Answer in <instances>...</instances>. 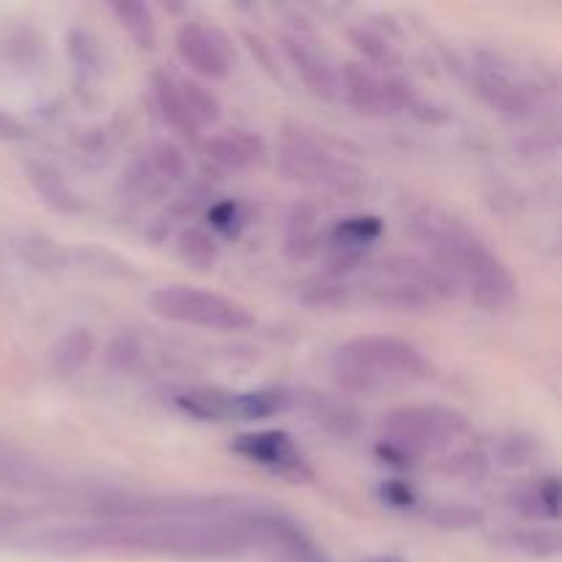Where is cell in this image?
Segmentation results:
<instances>
[{
	"label": "cell",
	"mask_w": 562,
	"mask_h": 562,
	"mask_svg": "<svg viewBox=\"0 0 562 562\" xmlns=\"http://www.w3.org/2000/svg\"><path fill=\"white\" fill-rule=\"evenodd\" d=\"M360 294L371 305L398 313H428L439 300L453 296L448 280L431 263L412 258H387L366 269Z\"/></svg>",
	"instance_id": "277c9868"
},
{
	"label": "cell",
	"mask_w": 562,
	"mask_h": 562,
	"mask_svg": "<svg viewBox=\"0 0 562 562\" xmlns=\"http://www.w3.org/2000/svg\"><path fill=\"white\" fill-rule=\"evenodd\" d=\"M148 307L154 316L165 322L212 329V333H247L256 327V316L231 296L181 283L154 289L148 296Z\"/></svg>",
	"instance_id": "8992f818"
},
{
	"label": "cell",
	"mask_w": 562,
	"mask_h": 562,
	"mask_svg": "<svg viewBox=\"0 0 562 562\" xmlns=\"http://www.w3.org/2000/svg\"><path fill=\"white\" fill-rule=\"evenodd\" d=\"M278 159L280 170L291 181L316 190H351L360 181V170L355 165L307 132H289L280 143Z\"/></svg>",
	"instance_id": "52a82bcc"
},
{
	"label": "cell",
	"mask_w": 562,
	"mask_h": 562,
	"mask_svg": "<svg viewBox=\"0 0 562 562\" xmlns=\"http://www.w3.org/2000/svg\"><path fill=\"white\" fill-rule=\"evenodd\" d=\"M382 562H398V560H382Z\"/></svg>",
	"instance_id": "f546056e"
},
{
	"label": "cell",
	"mask_w": 562,
	"mask_h": 562,
	"mask_svg": "<svg viewBox=\"0 0 562 562\" xmlns=\"http://www.w3.org/2000/svg\"><path fill=\"white\" fill-rule=\"evenodd\" d=\"M382 236V220L371 217V214H360V217H349L338 223L329 234V245L335 250V263H346V272L355 269L357 258L362 256L368 245Z\"/></svg>",
	"instance_id": "9a60e30c"
},
{
	"label": "cell",
	"mask_w": 562,
	"mask_h": 562,
	"mask_svg": "<svg viewBox=\"0 0 562 562\" xmlns=\"http://www.w3.org/2000/svg\"><path fill=\"white\" fill-rule=\"evenodd\" d=\"M66 538L75 543H119V547L146 549H187V552H214L241 541L239 525L223 521H102V525L69 530Z\"/></svg>",
	"instance_id": "3957f363"
},
{
	"label": "cell",
	"mask_w": 562,
	"mask_h": 562,
	"mask_svg": "<svg viewBox=\"0 0 562 562\" xmlns=\"http://www.w3.org/2000/svg\"><path fill=\"white\" fill-rule=\"evenodd\" d=\"M179 88H181V97H184L187 108H190L192 121H195V124H198V130H203V126L217 124L220 115H223V110H220L217 97H214V93L209 91V88L203 86V82H198V80H179Z\"/></svg>",
	"instance_id": "7402d4cb"
},
{
	"label": "cell",
	"mask_w": 562,
	"mask_h": 562,
	"mask_svg": "<svg viewBox=\"0 0 562 562\" xmlns=\"http://www.w3.org/2000/svg\"><path fill=\"white\" fill-rule=\"evenodd\" d=\"M234 453L245 456L252 464L263 467V470L274 472L289 481H307L311 470H307L305 459L291 442L289 434L283 431H258V434H241L234 442Z\"/></svg>",
	"instance_id": "8fae6325"
},
{
	"label": "cell",
	"mask_w": 562,
	"mask_h": 562,
	"mask_svg": "<svg viewBox=\"0 0 562 562\" xmlns=\"http://www.w3.org/2000/svg\"><path fill=\"white\" fill-rule=\"evenodd\" d=\"M338 93H344L351 110L368 119L398 113L412 99V93L401 82L382 80L376 71L366 69L362 64H346L338 71Z\"/></svg>",
	"instance_id": "9c48e42d"
},
{
	"label": "cell",
	"mask_w": 562,
	"mask_h": 562,
	"mask_svg": "<svg viewBox=\"0 0 562 562\" xmlns=\"http://www.w3.org/2000/svg\"><path fill=\"white\" fill-rule=\"evenodd\" d=\"M536 494H538V503H541V508H543V514L547 516H558V503H560V483L554 481V477H549V481H543V483H538L536 486Z\"/></svg>",
	"instance_id": "f1b7e54d"
},
{
	"label": "cell",
	"mask_w": 562,
	"mask_h": 562,
	"mask_svg": "<svg viewBox=\"0 0 562 562\" xmlns=\"http://www.w3.org/2000/svg\"><path fill=\"white\" fill-rule=\"evenodd\" d=\"M318 225V209L313 203H296L289 214V223H285V252L296 261L302 258H311L318 247L316 236Z\"/></svg>",
	"instance_id": "ac0fdd59"
},
{
	"label": "cell",
	"mask_w": 562,
	"mask_h": 562,
	"mask_svg": "<svg viewBox=\"0 0 562 562\" xmlns=\"http://www.w3.org/2000/svg\"><path fill=\"white\" fill-rule=\"evenodd\" d=\"M261 527L263 530L272 532V536L278 538L285 549H289V554L294 558V562H327V558H324V554L318 552L311 541H307L305 532L296 530L294 525H285V521H280V519H263Z\"/></svg>",
	"instance_id": "cb8c5ba5"
},
{
	"label": "cell",
	"mask_w": 562,
	"mask_h": 562,
	"mask_svg": "<svg viewBox=\"0 0 562 562\" xmlns=\"http://www.w3.org/2000/svg\"><path fill=\"white\" fill-rule=\"evenodd\" d=\"M176 252H179V258L187 267L198 269V272H206V269H212L214 261H217V241H214V236L206 234V231L187 228L179 234Z\"/></svg>",
	"instance_id": "ffe728a7"
},
{
	"label": "cell",
	"mask_w": 562,
	"mask_h": 562,
	"mask_svg": "<svg viewBox=\"0 0 562 562\" xmlns=\"http://www.w3.org/2000/svg\"><path fill=\"white\" fill-rule=\"evenodd\" d=\"M206 154L217 168L231 170V173H241V170H250L256 165L263 162V148L261 137L250 135V132L231 130L223 135H214L206 143Z\"/></svg>",
	"instance_id": "5bb4252c"
},
{
	"label": "cell",
	"mask_w": 562,
	"mask_h": 562,
	"mask_svg": "<svg viewBox=\"0 0 562 562\" xmlns=\"http://www.w3.org/2000/svg\"><path fill=\"white\" fill-rule=\"evenodd\" d=\"M209 223H212L214 231H220L223 236H236L239 234V225H241V214L239 206L231 201L217 203V206L209 212Z\"/></svg>",
	"instance_id": "83f0119b"
},
{
	"label": "cell",
	"mask_w": 562,
	"mask_h": 562,
	"mask_svg": "<svg viewBox=\"0 0 562 562\" xmlns=\"http://www.w3.org/2000/svg\"><path fill=\"white\" fill-rule=\"evenodd\" d=\"M31 181L42 198L47 201V206L58 209V212H77L80 209V201L75 198L71 187L66 184L64 173H60L55 165L49 162H36L31 165Z\"/></svg>",
	"instance_id": "d6986e66"
},
{
	"label": "cell",
	"mask_w": 562,
	"mask_h": 562,
	"mask_svg": "<svg viewBox=\"0 0 562 562\" xmlns=\"http://www.w3.org/2000/svg\"><path fill=\"white\" fill-rule=\"evenodd\" d=\"M472 86L481 93L483 102L508 119H525L532 110L530 91L521 80H516L499 60H481L472 66Z\"/></svg>",
	"instance_id": "7c38bea8"
},
{
	"label": "cell",
	"mask_w": 562,
	"mask_h": 562,
	"mask_svg": "<svg viewBox=\"0 0 562 562\" xmlns=\"http://www.w3.org/2000/svg\"><path fill=\"white\" fill-rule=\"evenodd\" d=\"M470 431L464 415L445 406H398L382 420V448L398 459L439 453Z\"/></svg>",
	"instance_id": "5b68a950"
},
{
	"label": "cell",
	"mask_w": 562,
	"mask_h": 562,
	"mask_svg": "<svg viewBox=\"0 0 562 562\" xmlns=\"http://www.w3.org/2000/svg\"><path fill=\"white\" fill-rule=\"evenodd\" d=\"M146 157H148V165H151V170L157 173V179L162 181L168 190L173 184H179V181L187 176V159L184 154H181V148L173 146V143L168 140L154 143V146L146 151Z\"/></svg>",
	"instance_id": "603a6c76"
},
{
	"label": "cell",
	"mask_w": 562,
	"mask_h": 562,
	"mask_svg": "<svg viewBox=\"0 0 562 562\" xmlns=\"http://www.w3.org/2000/svg\"><path fill=\"white\" fill-rule=\"evenodd\" d=\"M351 38H355V47L360 49L362 55H366L368 60H373V64H395V53L390 49V44L384 42L382 36H376V33H368V31H355L351 33Z\"/></svg>",
	"instance_id": "4316f807"
},
{
	"label": "cell",
	"mask_w": 562,
	"mask_h": 562,
	"mask_svg": "<svg viewBox=\"0 0 562 562\" xmlns=\"http://www.w3.org/2000/svg\"><path fill=\"white\" fill-rule=\"evenodd\" d=\"M176 53H179L181 64L190 66L203 80H225L234 69V53L228 47V38L201 22H184L179 27Z\"/></svg>",
	"instance_id": "30bf717a"
},
{
	"label": "cell",
	"mask_w": 562,
	"mask_h": 562,
	"mask_svg": "<svg viewBox=\"0 0 562 562\" xmlns=\"http://www.w3.org/2000/svg\"><path fill=\"white\" fill-rule=\"evenodd\" d=\"M329 371L346 393L379 395L423 382L431 373V366L409 340L393 335H362L346 340L335 351Z\"/></svg>",
	"instance_id": "7a4b0ae2"
},
{
	"label": "cell",
	"mask_w": 562,
	"mask_h": 562,
	"mask_svg": "<svg viewBox=\"0 0 562 562\" xmlns=\"http://www.w3.org/2000/svg\"><path fill=\"white\" fill-rule=\"evenodd\" d=\"M140 340L132 333L115 335L113 344L108 346V366L115 373H130L137 366V360H140Z\"/></svg>",
	"instance_id": "484cf974"
},
{
	"label": "cell",
	"mask_w": 562,
	"mask_h": 562,
	"mask_svg": "<svg viewBox=\"0 0 562 562\" xmlns=\"http://www.w3.org/2000/svg\"><path fill=\"white\" fill-rule=\"evenodd\" d=\"M154 99H157V108L162 113V119L173 126L179 135L195 140L198 137V124L192 121L190 108H187L184 97H181L179 77H170L168 71H157L154 75Z\"/></svg>",
	"instance_id": "e0dca14e"
},
{
	"label": "cell",
	"mask_w": 562,
	"mask_h": 562,
	"mask_svg": "<svg viewBox=\"0 0 562 562\" xmlns=\"http://www.w3.org/2000/svg\"><path fill=\"white\" fill-rule=\"evenodd\" d=\"M283 53L285 58H289V64L294 66L296 75L302 77L307 91L316 93V97L322 99L338 97V69H335L333 60L324 55V49H318L316 44L307 42V38L302 36H285Z\"/></svg>",
	"instance_id": "4fadbf2b"
},
{
	"label": "cell",
	"mask_w": 562,
	"mask_h": 562,
	"mask_svg": "<svg viewBox=\"0 0 562 562\" xmlns=\"http://www.w3.org/2000/svg\"><path fill=\"white\" fill-rule=\"evenodd\" d=\"M307 412H311L313 420L318 423V426H324L327 431L333 434H351L355 431V412L349 409V406L338 404V401L333 398H324V395H313L311 401H307Z\"/></svg>",
	"instance_id": "d4e9b609"
},
{
	"label": "cell",
	"mask_w": 562,
	"mask_h": 562,
	"mask_svg": "<svg viewBox=\"0 0 562 562\" xmlns=\"http://www.w3.org/2000/svg\"><path fill=\"white\" fill-rule=\"evenodd\" d=\"M110 9H113L121 27H126L130 36L135 38L137 47H154L157 31H154V16L146 3H137V0H115Z\"/></svg>",
	"instance_id": "44dd1931"
},
{
	"label": "cell",
	"mask_w": 562,
	"mask_h": 562,
	"mask_svg": "<svg viewBox=\"0 0 562 562\" xmlns=\"http://www.w3.org/2000/svg\"><path fill=\"white\" fill-rule=\"evenodd\" d=\"M93 351H97V338H93L91 329L71 327L53 344L47 366L55 376H75L77 371H82L91 362Z\"/></svg>",
	"instance_id": "2e32d148"
},
{
	"label": "cell",
	"mask_w": 562,
	"mask_h": 562,
	"mask_svg": "<svg viewBox=\"0 0 562 562\" xmlns=\"http://www.w3.org/2000/svg\"><path fill=\"white\" fill-rule=\"evenodd\" d=\"M412 234L456 294H467L488 313H503L514 305L516 283L505 263L453 214L423 209L412 220Z\"/></svg>",
	"instance_id": "6da1fadb"
},
{
	"label": "cell",
	"mask_w": 562,
	"mask_h": 562,
	"mask_svg": "<svg viewBox=\"0 0 562 562\" xmlns=\"http://www.w3.org/2000/svg\"><path fill=\"white\" fill-rule=\"evenodd\" d=\"M190 417L206 423L267 420L285 406L283 393H231L220 387H192L176 398Z\"/></svg>",
	"instance_id": "ba28073f"
}]
</instances>
